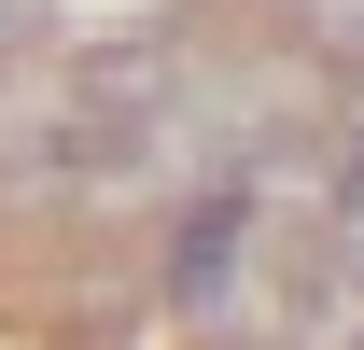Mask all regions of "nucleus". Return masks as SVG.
<instances>
[{
  "label": "nucleus",
  "mask_w": 364,
  "mask_h": 350,
  "mask_svg": "<svg viewBox=\"0 0 364 350\" xmlns=\"http://www.w3.org/2000/svg\"><path fill=\"white\" fill-rule=\"evenodd\" d=\"M252 211H267V196H252V169L196 182V224H182V253H168V295L196 308V322L225 308V280H238V238H252Z\"/></svg>",
  "instance_id": "1"
},
{
  "label": "nucleus",
  "mask_w": 364,
  "mask_h": 350,
  "mask_svg": "<svg viewBox=\"0 0 364 350\" xmlns=\"http://www.w3.org/2000/svg\"><path fill=\"white\" fill-rule=\"evenodd\" d=\"M322 266H336V280H364V196H336V224H322Z\"/></svg>",
  "instance_id": "2"
}]
</instances>
